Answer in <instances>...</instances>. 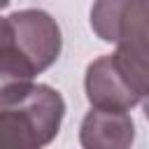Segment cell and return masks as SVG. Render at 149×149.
<instances>
[{"label":"cell","mask_w":149,"mask_h":149,"mask_svg":"<svg viewBox=\"0 0 149 149\" xmlns=\"http://www.w3.org/2000/svg\"><path fill=\"white\" fill-rule=\"evenodd\" d=\"M63 98L49 86L9 81L0 93V149H42L63 121Z\"/></svg>","instance_id":"cell-2"},{"label":"cell","mask_w":149,"mask_h":149,"mask_svg":"<svg viewBox=\"0 0 149 149\" xmlns=\"http://www.w3.org/2000/svg\"><path fill=\"white\" fill-rule=\"evenodd\" d=\"M61 54V30L40 9L14 12L2 19L0 72L2 84L28 81L47 70Z\"/></svg>","instance_id":"cell-3"},{"label":"cell","mask_w":149,"mask_h":149,"mask_svg":"<svg viewBox=\"0 0 149 149\" xmlns=\"http://www.w3.org/2000/svg\"><path fill=\"white\" fill-rule=\"evenodd\" d=\"M86 95L95 109L126 112L140 102V95L130 88L126 77L119 72L114 56H102L93 61L86 70Z\"/></svg>","instance_id":"cell-4"},{"label":"cell","mask_w":149,"mask_h":149,"mask_svg":"<svg viewBox=\"0 0 149 149\" xmlns=\"http://www.w3.org/2000/svg\"><path fill=\"white\" fill-rule=\"evenodd\" d=\"M144 116H147V121H149V100L144 102Z\"/></svg>","instance_id":"cell-6"},{"label":"cell","mask_w":149,"mask_h":149,"mask_svg":"<svg viewBox=\"0 0 149 149\" xmlns=\"http://www.w3.org/2000/svg\"><path fill=\"white\" fill-rule=\"evenodd\" d=\"M91 26L100 40L116 44L112 56L130 88L149 95V0H95Z\"/></svg>","instance_id":"cell-1"},{"label":"cell","mask_w":149,"mask_h":149,"mask_svg":"<svg viewBox=\"0 0 149 149\" xmlns=\"http://www.w3.org/2000/svg\"><path fill=\"white\" fill-rule=\"evenodd\" d=\"M135 137L133 119L126 112L114 109H91L79 130V142L84 149H130Z\"/></svg>","instance_id":"cell-5"},{"label":"cell","mask_w":149,"mask_h":149,"mask_svg":"<svg viewBox=\"0 0 149 149\" xmlns=\"http://www.w3.org/2000/svg\"><path fill=\"white\" fill-rule=\"evenodd\" d=\"M7 2H9V0H2V7H7Z\"/></svg>","instance_id":"cell-7"}]
</instances>
